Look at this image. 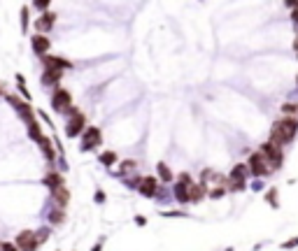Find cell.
<instances>
[{
	"label": "cell",
	"mask_w": 298,
	"mask_h": 251,
	"mask_svg": "<svg viewBox=\"0 0 298 251\" xmlns=\"http://www.w3.org/2000/svg\"><path fill=\"white\" fill-rule=\"evenodd\" d=\"M296 133H298V119L296 116H284V119L275 121L273 131H270V144L282 147V144L291 142Z\"/></svg>",
	"instance_id": "6da1fadb"
},
{
	"label": "cell",
	"mask_w": 298,
	"mask_h": 251,
	"mask_svg": "<svg viewBox=\"0 0 298 251\" xmlns=\"http://www.w3.org/2000/svg\"><path fill=\"white\" fill-rule=\"evenodd\" d=\"M247 170H250V172L254 174V177H266L268 172H273L275 167L270 165V163H268L266 158H263V156L259 154V151H256V154H252V156H250V165H247Z\"/></svg>",
	"instance_id": "7a4b0ae2"
},
{
	"label": "cell",
	"mask_w": 298,
	"mask_h": 251,
	"mask_svg": "<svg viewBox=\"0 0 298 251\" xmlns=\"http://www.w3.org/2000/svg\"><path fill=\"white\" fill-rule=\"evenodd\" d=\"M100 142H103V133H100V128H96V126H89V128L84 131V135H82V151L96 149Z\"/></svg>",
	"instance_id": "3957f363"
},
{
	"label": "cell",
	"mask_w": 298,
	"mask_h": 251,
	"mask_svg": "<svg viewBox=\"0 0 298 251\" xmlns=\"http://www.w3.org/2000/svg\"><path fill=\"white\" fill-rule=\"evenodd\" d=\"M51 107L61 114L70 112V107H73V96H70L66 89H56L54 98H51Z\"/></svg>",
	"instance_id": "277c9868"
},
{
	"label": "cell",
	"mask_w": 298,
	"mask_h": 251,
	"mask_svg": "<svg viewBox=\"0 0 298 251\" xmlns=\"http://www.w3.org/2000/svg\"><path fill=\"white\" fill-rule=\"evenodd\" d=\"M84 131H86V116L82 112H75L73 119L68 121V126H66V135L68 138H77Z\"/></svg>",
	"instance_id": "5b68a950"
},
{
	"label": "cell",
	"mask_w": 298,
	"mask_h": 251,
	"mask_svg": "<svg viewBox=\"0 0 298 251\" xmlns=\"http://www.w3.org/2000/svg\"><path fill=\"white\" fill-rule=\"evenodd\" d=\"M259 154H261L263 158H266V161L270 163L273 167H280V165H282V158H284V156H282V149H280V147H275V144H270V142L263 144L261 149H259Z\"/></svg>",
	"instance_id": "8992f818"
},
{
	"label": "cell",
	"mask_w": 298,
	"mask_h": 251,
	"mask_svg": "<svg viewBox=\"0 0 298 251\" xmlns=\"http://www.w3.org/2000/svg\"><path fill=\"white\" fill-rule=\"evenodd\" d=\"M17 246L19 251H35L37 249V239H35V233H31V230H21V233L17 235Z\"/></svg>",
	"instance_id": "52a82bcc"
},
{
	"label": "cell",
	"mask_w": 298,
	"mask_h": 251,
	"mask_svg": "<svg viewBox=\"0 0 298 251\" xmlns=\"http://www.w3.org/2000/svg\"><path fill=\"white\" fill-rule=\"evenodd\" d=\"M44 68H47V70L63 72V70H70V68H73V63H70V60H66V58H61V56L47 54V56H44Z\"/></svg>",
	"instance_id": "ba28073f"
},
{
	"label": "cell",
	"mask_w": 298,
	"mask_h": 251,
	"mask_svg": "<svg viewBox=\"0 0 298 251\" xmlns=\"http://www.w3.org/2000/svg\"><path fill=\"white\" fill-rule=\"evenodd\" d=\"M7 100H10V105H12V107L17 109L19 116H21V119L26 121V123H31V121H33V109L28 107V105H26L24 100H19V98H14V96H10Z\"/></svg>",
	"instance_id": "9c48e42d"
},
{
	"label": "cell",
	"mask_w": 298,
	"mask_h": 251,
	"mask_svg": "<svg viewBox=\"0 0 298 251\" xmlns=\"http://www.w3.org/2000/svg\"><path fill=\"white\" fill-rule=\"evenodd\" d=\"M156 189H158V179H156V177H142L140 184H138V191H140L145 198L156 196Z\"/></svg>",
	"instance_id": "30bf717a"
},
{
	"label": "cell",
	"mask_w": 298,
	"mask_h": 251,
	"mask_svg": "<svg viewBox=\"0 0 298 251\" xmlns=\"http://www.w3.org/2000/svg\"><path fill=\"white\" fill-rule=\"evenodd\" d=\"M31 44H33V51L40 56H47L49 47H51V42H49L47 35H33L31 37Z\"/></svg>",
	"instance_id": "8fae6325"
},
{
	"label": "cell",
	"mask_w": 298,
	"mask_h": 251,
	"mask_svg": "<svg viewBox=\"0 0 298 251\" xmlns=\"http://www.w3.org/2000/svg\"><path fill=\"white\" fill-rule=\"evenodd\" d=\"M54 21H56V14L54 12H44L42 17L35 21V28L40 30V35H44L47 30H51V26H54Z\"/></svg>",
	"instance_id": "7c38bea8"
},
{
	"label": "cell",
	"mask_w": 298,
	"mask_h": 251,
	"mask_svg": "<svg viewBox=\"0 0 298 251\" xmlns=\"http://www.w3.org/2000/svg\"><path fill=\"white\" fill-rule=\"evenodd\" d=\"M51 196H54V203L58 205V207H66L68 200H70V191H68L66 186H61V189H54V191H51Z\"/></svg>",
	"instance_id": "4fadbf2b"
},
{
	"label": "cell",
	"mask_w": 298,
	"mask_h": 251,
	"mask_svg": "<svg viewBox=\"0 0 298 251\" xmlns=\"http://www.w3.org/2000/svg\"><path fill=\"white\" fill-rule=\"evenodd\" d=\"M245 177H247V165L237 163V165L231 170V177H228V179L235 181V184H245Z\"/></svg>",
	"instance_id": "5bb4252c"
},
{
	"label": "cell",
	"mask_w": 298,
	"mask_h": 251,
	"mask_svg": "<svg viewBox=\"0 0 298 251\" xmlns=\"http://www.w3.org/2000/svg\"><path fill=\"white\" fill-rule=\"evenodd\" d=\"M42 181L49 186V189H51V191H54V189H61V186H66V184H63V177L58 172H49Z\"/></svg>",
	"instance_id": "9a60e30c"
},
{
	"label": "cell",
	"mask_w": 298,
	"mask_h": 251,
	"mask_svg": "<svg viewBox=\"0 0 298 251\" xmlns=\"http://www.w3.org/2000/svg\"><path fill=\"white\" fill-rule=\"evenodd\" d=\"M203 196H205V189L203 186H189V203H198V200H203Z\"/></svg>",
	"instance_id": "2e32d148"
},
{
	"label": "cell",
	"mask_w": 298,
	"mask_h": 251,
	"mask_svg": "<svg viewBox=\"0 0 298 251\" xmlns=\"http://www.w3.org/2000/svg\"><path fill=\"white\" fill-rule=\"evenodd\" d=\"M175 198H177V203L187 205L189 203V186L187 184H177L175 186Z\"/></svg>",
	"instance_id": "e0dca14e"
},
{
	"label": "cell",
	"mask_w": 298,
	"mask_h": 251,
	"mask_svg": "<svg viewBox=\"0 0 298 251\" xmlns=\"http://www.w3.org/2000/svg\"><path fill=\"white\" fill-rule=\"evenodd\" d=\"M63 72H56V70H47L42 75V84L44 86H49V84H58V79H61Z\"/></svg>",
	"instance_id": "ac0fdd59"
},
{
	"label": "cell",
	"mask_w": 298,
	"mask_h": 251,
	"mask_svg": "<svg viewBox=\"0 0 298 251\" xmlns=\"http://www.w3.org/2000/svg\"><path fill=\"white\" fill-rule=\"evenodd\" d=\"M26 126H28V135H31L35 142H40V140H42V131H40V123L33 119L31 123H26Z\"/></svg>",
	"instance_id": "d6986e66"
},
{
	"label": "cell",
	"mask_w": 298,
	"mask_h": 251,
	"mask_svg": "<svg viewBox=\"0 0 298 251\" xmlns=\"http://www.w3.org/2000/svg\"><path fill=\"white\" fill-rule=\"evenodd\" d=\"M37 144L42 147L44 156H47L49 161H54V149H51V140H49V138H44V135H42V140H40V142H37Z\"/></svg>",
	"instance_id": "ffe728a7"
},
{
	"label": "cell",
	"mask_w": 298,
	"mask_h": 251,
	"mask_svg": "<svg viewBox=\"0 0 298 251\" xmlns=\"http://www.w3.org/2000/svg\"><path fill=\"white\" fill-rule=\"evenodd\" d=\"M156 172H158V177H161L163 181H172V172H170V167L165 165V163H158Z\"/></svg>",
	"instance_id": "44dd1931"
},
{
	"label": "cell",
	"mask_w": 298,
	"mask_h": 251,
	"mask_svg": "<svg viewBox=\"0 0 298 251\" xmlns=\"http://www.w3.org/2000/svg\"><path fill=\"white\" fill-rule=\"evenodd\" d=\"M100 163H103V165H114V163H116V154H114V151H105V154H100Z\"/></svg>",
	"instance_id": "7402d4cb"
},
{
	"label": "cell",
	"mask_w": 298,
	"mask_h": 251,
	"mask_svg": "<svg viewBox=\"0 0 298 251\" xmlns=\"http://www.w3.org/2000/svg\"><path fill=\"white\" fill-rule=\"evenodd\" d=\"M21 33H28V7L21 10Z\"/></svg>",
	"instance_id": "603a6c76"
},
{
	"label": "cell",
	"mask_w": 298,
	"mask_h": 251,
	"mask_svg": "<svg viewBox=\"0 0 298 251\" xmlns=\"http://www.w3.org/2000/svg\"><path fill=\"white\" fill-rule=\"evenodd\" d=\"M282 109H284L286 114H296V119H298V105L296 102H286V105H282Z\"/></svg>",
	"instance_id": "cb8c5ba5"
},
{
	"label": "cell",
	"mask_w": 298,
	"mask_h": 251,
	"mask_svg": "<svg viewBox=\"0 0 298 251\" xmlns=\"http://www.w3.org/2000/svg\"><path fill=\"white\" fill-rule=\"evenodd\" d=\"M47 237H49V230H47V228H42V230H37V233H35V239H37V246L42 244V242H44V239H47Z\"/></svg>",
	"instance_id": "d4e9b609"
},
{
	"label": "cell",
	"mask_w": 298,
	"mask_h": 251,
	"mask_svg": "<svg viewBox=\"0 0 298 251\" xmlns=\"http://www.w3.org/2000/svg\"><path fill=\"white\" fill-rule=\"evenodd\" d=\"M224 193H226V189H224V186H219V189H214V191H210V196H212L214 200H219V198L224 196Z\"/></svg>",
	"instance_id": "484cf974"
},
{
	"label": "cell",
	"mask_w": 298,
	"mask_h": 251,
	"mask_svg": "<svg viewBox=\"0 0 298 251\" xmlns=\"http://www.w3.org/2000/svg\"><path fill=\"white\" fill-rule=\"evenodd\" d=\"M61 221H63V212H58V209L51 212V223H61Z\"/></svg>",
	"instance_id": "4316f807"
},
{
	"label": "cell",
	"mask_w": 298,
	"mask_h": 251,
	"mask_svg": "<svg viewBox=\"0 0 298 251\" xmlns=\"http://www.w3.org/2000/svg\"><path fill=\"white\" fill-rule=\"evenodd\" d=\"M0 251H19L14 244H10V242H5V244H0Z\"/></svg>",
	"instance_id": "83f0119b"
},
{
	"label": "cell",
	"mask_w": 298,
	"mask_h": 251,
	"mask_svg": "<svg viewBox=\"0 0 298 251\" xmlns=\"http://www.w3.org/2000/svg\"><path fill=\"white\" fill-rule=\"evenodd\" d=\"M180 184H187V186H191V177H189L187 172H184V174H180Z\"/></svg>",
	"instance_id": "f1b7e54d"
},
{
	"label": "cell",
	"mask_w": 298,
	"mask_h": 251,
	"mask_svg": "<svg viewBox=\"0 0 298 251\" xmlns=\"http://www.w3.org/2000/svg\"><path fill=\"white\" fill-rule=\"evenodd\" d=\"M35 7H37V10H47V7H49V0H37Z\"/></svg>",
	"instance_id": "f546056e"
},
{
	"label": "cell",
	"mask_w": 298,
	"mask_h": 251,
	"mask_svg": "<svg viewBox=\"0 0 298 251\" xmlns=\"http://www.w3.org/2000/svg\"><path fill=\"white\" fill-rule=\"evenodd\" d=\"M291 19H293V24H298V3H296V7H293V14H291Z\"/></svg>",
	"instance_id": "4dcf8cb0"
},
{
	"label": "cell",
	"mask_w": 298,
	"mask_h": 251,
	"mask_svg": "<svg viewBox=\"0 0 298 251\" xmlns=\"http://www.w3.org/2000/svg\"><path fill=\"white\" fill-rule=\"evenodd\" d=\"M103 200H105V193H103V191H98V193H96V203H103Z\"/></svg>",
	"instance_id": "1f68e13d"
},
{
	"label": "cell",
	"mask_w": 298,
	"mask_h": 251,
	"mask_svg": "<svg viewBox=\"0 0 298 251\" xmlns=\"http://www.w3.org/2000/svg\"><path fill=\"white\" fill-rule=\"evenodd\" d=\"M293 49H296V54H298V37L293 40Z\"/></svg>",
	"instance_id": "d6a6232c"
}]
</instances>
